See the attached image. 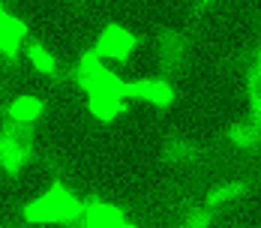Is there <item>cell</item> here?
<instances>
[{"label":"cell","instance_id":"obj_3","mask_svg":"<svg viewBox=\"0 0 261 228\" xmlns=\"http://www.w3.org/2000/svg\"><path fill=\"white\" fill-rule=\"evenodd\" d=\"M135 36H132L126 27L120 24H108L99 33V39H96V54L102 57V60H123V57H129L132 48H135Z\"/></svg>","mask_w":261,"mask_h":228},{"label":"cell","instance_id":"obj_9","mask_svg":"<svg viewBox=\"0 0 261 228\" xmlns=\"http://www.w3.org/2000/svg\"><path fill=\"white\" fill-rule=\"evenodd\" d=\"M246 192V183H240V180H228V183H219V186H213L207 195V207L213 213H219V210H225V207H231V204L240 198Z\"/></svg>","mask_w":261,"mask_h":228},{"label":"cell","instance_id":"obj_8","mask_svg":"<svg viewBox=\"0 0 261 228\" xmlns=\"http://www.w3.org/2000/svg\"><path fill=\"white\" fill-rule=\"evenodd\" d=\"M123 93H90L87 105H90V114L96 120H114L120 111H123Z\"/></svg>","mask_w":261,"mask_h":228},{"label":"cell","instance_id":"obj_12","mask_svg":"<svg viewBox=\"0 0 261 228\" xmlns=\"http://www.w3.org/2000/svg\"><path fill=\"white\" fill-rule=\"evenodd\" d=\"M228 138L234 141L237 147H246V150H261V126L249 117L243 123H234L228 129Z\"/></svg>","mask_w":261,"mask_h":228},{"label":"cell","instance_id":"obj_14","mask_svg":"<svg viewBox=\"0 0 261 228\" xmlns=\"http://www.w3.org/2000/svg\"><path fill=\"white\" fill-rule=\"evenodd\" d=\"M246 90H249V99H252V120L261 126V69L252 66L246 72Z\"/></svg>","mask_w":261,"mask_h":228},{"label":"cell","instance_id":"obj_7","mask_svg":"<svg viewBox=\"0 0 261 228\" xmlns=\"http://www.w3.org/2000/svg\"><path fill=\"white\" fill-rule=\"evenodd\" d=\"M156 48H159L162 63L171 66V69H177L183 63V57H186V36L177 33V30H162L156 39Z\"/></svg>","mask_w":261,"mask_h":228},{"label":"cell","instance_id":"obj_13","mask_svg":"<svg viewBox=\"0 0 261 228\" xmlns=\"http://www.w3.org/2000/svg\"><path fill=\"white\" fill-rule=\"evenodd\" d=\"M99 69H102V57H99L96 51H84L79 60L72 63V81H75V87L84 90V87H87V81L96 75Z\"/></svg>","mask_w":261,"mask_h":228},{"label":"cell","instance_id":"obj_17","mask_svg":"<svg viewBox=\"0 0 261 228\" xmlns=\"http://www.w3.org/2000/svg\"><path fill=\"white\" fill-rule=\"evenodd\" d=\"M6 15H9V12H6V9H3V6H0V21H3V18H6Z\"/></svg>","mask_w":261,"mask_h":228},{"label":"cell","instance_id":"obj_1","mask_svg":"<svg viewBox=\"0 0 261 228\" xmlns=\"http://www.w3.org/2000/svg\"><path fill=\"white\" fill-rule=\"evenodd\" d=\"M84 213V204L69 192L63 189L60 183H54L51 189H45L39 198L24 207V219L33 222V225H51V222H69Z\"/></svg>","mask_w":261,"mask_h":228},{"label":"cell","instance_id":"obj_11","mask_svg":"<svg viewBox=\"0 0 261 228\" xmlns=\"http://www.w3.org/2000/svg\"><path fill=\"white\" fill-rule=\"evenodd\" d=\"M24 57L36 66V72H42V75H54L57 72V60H54V54L39 39H24Z\"/></svg>","mask_w":261,"mask_h":228},{"label":"cell","instance_id":"obj_2","mask_svg":"<svg viewBox=\"0 0 261 228\" xmlns=\"http://www.w3.org/2000/svg\"><path fill=\"white\" fill-rule=\"evenodd\" d=\"M123 96L168 108L174 102V87L168 81H162V78H138V81H126L123 84Z\"/></svg>","mask_w":261,"mask_h":228},{"label":"cell","instance_id":"obj_4","mask_svg":"<svg viewBox=\"0 0 261 228\" xmlns=\"http://www.w3.org/2000/svg\"><path fill=\"white\" fill-rule=\"evenodd\" d=\"M30 153H33V144L30 141H21L12 132L0 129V171H6V174L21 171L24 162L30 159Z\"/></svg>","mask_w":261,"mask_h":228},{"label":"cell","instance_id":"obj_5","mask_svg":"<svg viewBox=\"0 0 261 228\" xmlns=\"http://www.w3.org/2000/svg\"><path fill=\"white\" fill-rule=\"evenodd\" d=\"M81 216H84V228H138L123 216L120 207H114V204H108V201L87 204Z\"/></svg>","mask_w":261,"mask_h":228},{"label":"cell","instance_id":"obj_18","mask_svg":"<svg viewBox=\"0 0 261 228\" xmlns=\"http://www.w3.org/2000/svg\"><path fill=\"white\" fill-rule=\"evenodd\" d=\"M258 69H261V51H258Z\"/></svg>","mask_w":261,"mask_h":228},{"label":"cell","instance_id":"obj_16","mask_svg":"<svg viewBox=\"0 0 261 228\" xmlns=\"http://www.w3.org/2000/svg\"><path fill=\"white\" fill-rule=\"evenodd\" d=\"M165 159L168 162H192L195 159V147L189 141H183V138H171L165 144Z\"/></svg>","mask_w":261,"mask_h":228},{"label":"cell","instance_id":"obj_6","mask_svg":"<svg viewBox=\"0 0 261 228\" xmlns=\"http://www.w3.org/2000/svg\"><path fill=\"white\" fill-rule=\"evenodd\" d=\"M24 39H27V24L18 15H6L0 21V54L6 60H12L18 54V48L24 45Z\"/></svg>","mask_w":261,"mask_h":228},{"label":"cell","instance_id":"obj_10","mask_svg":"<svg viewBox=\"0 0 261 228\" xmlns=\"http://www.w3.org/2000/svg\"><path fill=\"white\" fill-rule=\"evenodd\" d=\"M42 99H36V96H15V99L9 102V108H6V117L9 120H15V123H33L39 114H42Z\"/></svg>","mask_w":261,"mask_h":228},{"label":"cell","instance_id":"obj_19","mask_svg":"<svg viewBox=\"0 0 261 228\" xmlns=\"http://www.w3.org/2000/svg\"><path fill=\"white\" fill-rule=\"evenodd\" d=\"M207 3H210V0H207Z\"/></svg>","mask_w":261,"mask_h":228},{"label":"cell","instance_id":"obj_15","mask_svg":"<svg viewBox=\"0 0 261 228\" xmlns=\"http://www.w3.org/2000/svg\"><path fill=\"white\" fill-rule=\"evenodd\" d=\"M210 222H213V210L201 204V207H192L174 228H210Z\"/></svg>","mask_w":261,"mask_h":228}]
</instances>
